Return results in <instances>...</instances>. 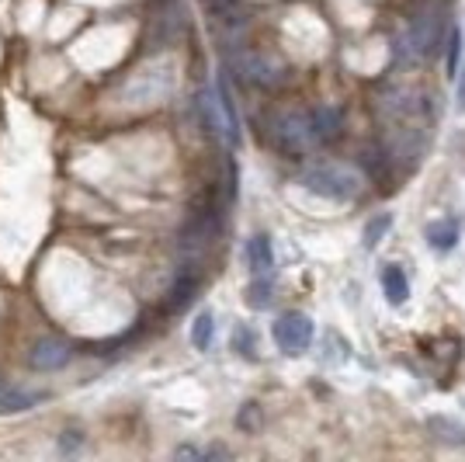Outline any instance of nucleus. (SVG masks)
<instances>
[{
  "mask_svg": "<svg viewBox=\"0 0 465 462\" xmlns=\"http://www.w3.org/2000/svg\"><path fill=\"white\" fill-rule=\"evenodd\" d=\"M77 445H81V438H77V435H74V431H70V438H66V435H63V438H59V449H63V452H74V449H77Z\"/></svg>",
  "mask_w": 465,
  "mask_h": 462,
  "instance_id": "obj_22",
  "label": "nucleus"
},
{
  "mask_svg": "<svg viewBox=\"0 0 465 462\" xmlns=\"http://www.w3.org/2000/svg\"><path fill=\"white\" fill-rule=\"evenodd\" d=\"M462 63H465V28L455 21L448 28V43H445V70H448V77H455Z\"/></svg>",
  "mask_w": 465,
  "mask_h": 462,
  "instance_id": "obj_9",
  "label": "nucleus"
},
{
  "mask_svg": "<svg viewBox=\"0 0 465 462\" xmlns=\"http://www.w3.org/2000/svg\"><path fill=\"white\" fill-rule=\"evenodd\" d=\"M39 400H43L39 393H25V389H14V386L0 382V414H21V411L35 407Z\"/></svg>",
  "mask_w": 465,
  "mask_h": 462,
  "instance_id": "obj_10",
  "label": "nucleus"
},
{
  "mask_svg": "<svg viewBox=\"0 0 465 462\" xmlns=\"http://www.w3.org/2000/svg\"><path fill=\"white\" fill-rule=\"evenodd\" d=\"M205 4H209L215 14H229L236 7V0H205Z\"/></svg>",
  "mask_w": 465,
  "mask_h": 462,
  "instance_id": "obj_21",
  "label": "nucleus"
},
{
  "mask_svg": "<svg viewBox=\"0 0 465 462\" xmlns=\"http://www.w3.org/2000/svg\"><path fill=\"white\" fill-rule=\"evenodd\" d=\"M340 126H344V115H340L334 105H320V108L309 112V129H313V139H316V143L337 139Z\"/></svg>",
  "mask_w": 465,
  "mask_h": 462,
  "instance_id": "obj_5",
  "label": "nucleus"
},
{
  "mask_svg": "<svg viewBox=\"0 0 465 462\" xmlns=\"http://www.w3.org/2000/svg\"><path fill=\"white\" fill-rule=\"evenodd\" d=\"M298 184L327 202H351L361 192V174L344 164H313L298 174Z\"/></svg>",
  "mask_w": 465,
  "mask_h": 462,
  "instance_id": "obj_1",
  "label": "nucleus"
},
{
  "mask_svg": "<svg viewBox=\"0 0 465 462\" xmlns=\"http://www.w3.org/2000/svg\"><path fill=\"white\" fill-rule=\"evenodd\" d=\"M382 293H385V299L392 306H403L410 299V278H407V271L399 264H385L382 268Z\"/></svg>",
  "mask_w": 465,
  "mask_h": 462,
  "instance_id": "obj_8",
  "label": "nucleus"
},
{
  "mask_svg": "<svg viewBox=\"0 0 465 462\" xmlns=\"http://www.w3.org/2000/svg\"><path fill=\"white\" fill-rule=\"evenodd\" d=\"M271 293H275V278L271 275H254V282L247 289V302L254 309H267L271 306Z\"/></svg>",
  "mask_w": 465,
  "mask_h": 462,
  "instance_id": "obj_15",
  "label": "nucleus"
},
{
  "mask_svg": "<svg viewBox=\"0 0 465 462\" xmlns=\"http://www.w3.org/2000/svg\"><path fill=\"white\" fill-rule=\"evenodd\" d=\"M70 362V348L63 344V341H39L35 348H32V365L35 369H43V372H52V369H63Z\"/></svg>",
  "mask_w": 465,
  "mask_h": 462,
  "instance_id": "obj_6",
  "label": "nucleus"
},
{
  "mask_svg": "<svg viewBox=\"0 0 465 462\" xmlns=\"http://www.w3.org/2000/svg\"><path fill=\"white\" fill-rule=\"evenodd\" d=\"M202 119L209 126V136H222V112H219V98L202 90Z\"/></svg>",
  "mask_w": 465,
  "mask_h": 462,
  "instance_id": "obj_16",
  "label": "nucleus"
},
{
  "mask_svg": "<svg viewBox=\"0 0 465 462\" xmlns=\"http://www.w3.org/2000/svg\"><path fill=\"white\" fill-rule=\"evenodd\" d=\"M427 427H430V431H441V435H438L441 442L462 445L465 449V424H459V420L445 418V414H430V418H427Z\"/></svg>",
  "mask_w": 465,
  "mask_h": 462,
  "instance_id": "obj_13",
  "label": "nucleus"
},
{
  "mask_svg": "<svg viewBox=\"0 0 465 462\" xmlns=\"http://www.w3.org/2000/svg\"><path fill=\"white\" fill-rule=\"evenodd\" d=\"M271 334H275V344H278L285 355H302V351H309L316 331H313V320H309L306 313H285V317L275 320Z\"/></svg>",
  "mask_w": 465,
  "mask_h": 462,
  "instance_id": "obj_2",
  "label": "nucleus"
},
{
  "mask_svg": "<svg viewBox=\"0 0 465 462\" xmlns=\"http://www.w3.org/2000/svg\"><path fill=\"white\" fill-rule=\"evenodd\" d=\"M389 230H392V215H389V212H379L376 219H368V226H365V247L382 244Z\"/></svg>",
  "mask_w": 465,
  "mask_h": 462,
  "instance_id": "obj_17",
  "label": "nucleus"
},
{
  "mask_svg": "<svg viewBox=\"0 0 465 462\" xmlns=\"http://www.w3.org/2000/svg\"><path fill=\"white\" fill-rule=\"evenodd\" d=\"M215 98H219V112H222V139L229 146H240V115H236L233 94L226 84V74H219V81H215Z\"/></svg>",
  "mask_w": 465,
  "mask_h": 462,
  "instance_id": "obj_4",
  "label": "nucleus"
},
{
  "mask_svg": "<svg viewBox=\"0 0 465 462\" xmlns=\"http://www.w3.org/2000/svg\"><path fill=\"white\" fill-rule=\"evenodd\" d=\"M452 84H455V108L465 115V63L459 67V74L452 77Z\"/></svg>",
  "mask_w": 465,
  "mask_h": 462,
  "instance_id": "obj_20",
  "label": "nucleus"
},
{
  "mask_svg": "<svg viewBox=\"0 0 465 462\" xmlns=\"http://www.w3.org/2000/svg\"><path fill=\"white\" fill-rule=\"evenodd\" d=\"M247 268L254 275H275V247H271V237L257 233L247 240Z\"/></svg>",
  "mask_w": 465,
  "mask_h": 462,
  "instance_id": "obj_7",
  "label": "nucleus"
},
{
  "mask_svg": "<svg viewBox=\"0 0 465 462\" xmlns=\"http://www.w3.org/2000/svg\"><path fill=\"white\" fill-rule=\"evenodd\" d=\"M212 341H215V317H212V309H202L191 324V344H195V351H209Z\"/></svg>",
  "mask_w": 465,
  "mask_h": 462,
  "instance_id": "obj_14",
  "label": "nucleus"
},
{
  "mask_svg": "<svg viewBox=\"0 0 465 462\" xmlns=\"http://www.w3.org/2000/svg\"><path fill=\"white\" fill-rule=\"evenodd\" d=\"M195 293H198V275H191V271H184L177 282H174V289H170L167 295V309H174V313H181L191 299H195Z\"/></svg>",
  "mask_w": 465,
  "mask_h": 462,
  "instance_id": "obj_12",
  "label": "nucleus"
},
{
  "mask_svg": "<svg viewBox=\"0 0 465 462\" xmlns=\"http://www.w3.org/2000/svg\"><path fill=\"white\" fill-rule=\"evenodd\" d=\"M174 456H181V459H226L222 449H195V445H181Z\"/></svg>",
  "mask_w": 465,
  "mask_h": 462,
  "instance_id": "obj_19",
  "label": "nucleus"
},
{
  "mask_svg": "<svg viewBox=\"0 0 465 462\" xmlns=\"http://www.w3.org/2000/svg\"><path fill=\"white\" fill-rule=\"evenodd\" d=\"M233 351H240L244 358H254L257 337H254V331H251L247 324H236V327H233Z\"/></svg>",
  "mask_w": 465,
  "mask_h": 462,
  "instance_id": "obj_18",
  "label": "nucleus"
},
{
  "mask_svg": "<svg viewBox=\"0 0 465 462\" xmlns=\"http://www.w3.org/2000/svg\"><path fill=\"white\" fill-rule=\"evenodd\" d=\"M427 244L434 254H452L459 247V237H462V226L455 215H441V219H430L427 230H423Z\"/></svg>",
  "mask_w": 465,
  "mask_h": 462,
  "instance_id": "obj_3",
  "label": "nucleus"
},
{
  "mask_svg": "<svg viewBox=\"0 0 465 462\" xmlns=\"http://www.w3.org/2000/svg\"><path fill=\"white\" fill-rule=\"evenodd\" d=\"M244 74L260 87H275L285 81V74L278 70V67H271L267 59H260V56H251V59H244Z\"/></svg>",
  "mask_w": 465,
  "mask_h": 462,
  "instance_id": "obj_11",
  "label": "nucleus"
}]
</instances>
